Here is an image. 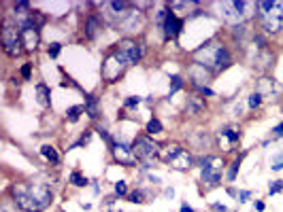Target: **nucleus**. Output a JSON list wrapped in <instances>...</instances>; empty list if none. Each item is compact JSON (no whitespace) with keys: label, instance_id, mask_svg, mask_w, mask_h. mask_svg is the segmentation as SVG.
Segmentation results:
<instances>
[{"label":"nucleus","instance_id":"obj_1","mask_svg":"<svg viewBox=\"0 0 283 212\" xmlns=\"http://www.w3.org/2000/svg\"><path fill=\"white\" fill-rule=\"evenodd\" d=\"M9 197L22 212H45L54 202V191L43 181H15L9 187Z\"/></svg>","mask_w":283,"mask_h":212},{"label":"nucleus","instance_id":"obj_2","mask_svg":"<svg viewBox=\"0 0 283 212\" xmlns=\"http://www.w3.org/2000/svg\"><path fill=\"white\" fill-rule=\"evenodd\" d=\"M0 41H2V53L11 60H17L19 55H24V45H22V32L19 25L15 24L9 13L2 15V24H0Z\"/></svg>","mask_w":283,"mask_h":212},{"label":"nucleus","instance_id":"obj_3","mask_svg":"<svg viewBox=\"0 0 283 212\" xmlns=\"http://www.w3.org/2000/svg\"><path fill=\"white\" fill-rule=\"evenodd\" d=\"M160 149H162V144H158L156 140L151 136H147V134H139V136H134V140H132V151L143 170H149V168H153V164L160 162Z\"/></svg>","mask_w":283,"mask_h":212},{"label":"nucleus","instance_id":"obj_4","mask_svg":"<svg viewBox=\"0 0 283 212\" xmlns=\"http://www.w3.org/2000/svg\"><path fill=\"white\" fill-rule=\"evenodd\" d=\"M111 51L126 68H130V66H134V64H139L141 60H143L145 43L139 41V38H134V36H124L117 45H113Z\"/></svg>","mask_w":283,"mask_h":212},{"label":"nucleus","instance_id":"obj_5","mask_svg":"<svg viewBox=\"0 0 283 212\" xmlns=\"http://www.w3.org/2000/svg\"><path fill=\"white\" fill-rule=\"evenodd\" d=\"M126 70H128V68L117 60V57H115L113 51L109 49L107 53H105V60H102V66H100L102 81H105L107 85H115V83H119L121 79H124Z\"/></svg>","mask_w":283,"mask_h":212},{"label":"nucleus","instance_id":"obj_6","mask_svg":"<svg viewBox=\"0 0 283 212\" xmlns=\"http://www.w3.org/2000/svg\"><path fill=\"white\" fill-rule=\"evenodd\" d=\"M260 25V32H264L266 36H275L283 32V2H277L275 9L266 15H262L260 19H255Z\"/></svg>","mask_w":283,"mask_h":212},{"label":"nucleus","instance_id":"obj_7","mask_svg":"<svg viewBox=\"0 0 283 212\" xmlns=\"http://www.w3.org/2000/svg\"><path fill=\"white\" fill-rule=\"evenodd\" d=\"M109 151H111L113 162L124 165V168H134V165H139V159H137V155H134V151H132V142L115 140V142L109 146Z\"/></svg>","mask_w":283,"mask_h":212},{"label":"nucleus","instance_id":"obj_8","mask_svg":"<svg viewBox=\"0 0 283 212\" xmlns=\"http://www.w3.org/2000/svg\"><path fill=\"white\" fill-rule=\"evenodd\" d=\"M183 25H185V17H179V13L175 9H170V4H169V13H166V19H164L162 28H160L164 34V43L175 41V38L181 36Z\"/></svg>","mask_w":283,"mask_h":212},{"label":"nucleus","instance_id":"obj_9","mask_svg":"<svg viewBox=\"0 0 283 212\" xmlns=\"http://www.w3.org/2000/svg\"><path fill=\"white\" fill-rule=\"evenodd\" d=\"M209 111V102L207 98H202V95L198 94H190L188 98L183 102V115L185 117H202L204 113Z\"/></svg>","mask_w":283,"mask_h":212},{"label":"nucleus","instance_id":"obj_10","mask_svg":"<svg viewBox=\"0 0 283 212\" xmlns=\"http://www.w3.org/2000/svg\"><path fill=\"white\" fill-rule=\"evenodd\" d=\"M102 28H105V17H102L100 13H87L85 19H83L81 32H83V36H85V41H94L102 32Z\"/></svg>","mask_w":283,"mask_h":212},{"label":"nucleus","instance_id":"obj_11","mask_svg":"<svg viewBox=\"0 0 283 212\" xmlns=\"http://www.w3.org/2000/svg\"><path fill=\"white\" fill-rule=\"evenodd\" d=\"M183 151H185V146L181 142H166V144H162V149H160V162L170 165Z\"/></svg>","mask_w":283,"mask_h":212},{"label":"nucleus","instance_id":"obj_12","mask_svg":"<svg viewBox=\"0 0 283 212\" xmlns=\"http://www.w3.org/2000/svg\"><path fill=\"white\" fill-rule=\"evenodd\" d=\"M226 140V151H234V146L241 142V130L236 127H224L217 132V140Z\"/></svg>","mask_w":283,"mask_h":212},{"label":"nucleus","instance_id":"obj_13","mask_svg":"<svg viewBox=\"0 0 283 212\" xmlns=\"http://www.w3.org/2000/svg\"><path fill=\"white\" fill-rule=\"evenodd\" d=\"M222 176H224V170H200V183L204 185V189L220 187Z\"/></svg>","mask_w":283,"mask_h":212},{"label":"nucleus","instance_id":"obj_14","mask_svg":"<svg viewBox=\"0 0 283 212\" xmlns=\"http://www.w3.org/2000/svg\"><path fill=\"white\" fill-rule=\"evenodd\" d=\"M196 164L200 170H226V159L220 155H204Z\"/></svg>","mask_w":283,"mask_h":212},{"label":"nucleus","instance_id":"obj_15","mask_svg":"<svg viewBox=\"0 0 283 212\" xmlns=\"http://www.w3.org/2000/svg\"><path fill=\"white\" fill-rule=\"evenodd\" d=\"M34 92H36V102L41 108H51V89L47 83L38 81L34 85Z\"/></svg>","mask_w":283,"mask_h":212},{"label":"nucleus","instance_id":"obj_16","mask_svg":"<svg viewBox=\"0 0 283 212\" xmlns=\"http://www.w3.org/2000/svg\"><path fill=\"white\" fill-rule=\"evenodd\" d=\"M170 168L177 170V172H188V170H192V168H194V155H192V153L185 149L181 155H179L175 162L170 164Z\"/></svg>","mask_w":283,"mask_h":212},{"label":"nucleus","instance_id":"obj_17","mask_svg":"<svg viewBox=\"0 0 283 212\" xmlns=\"http://www.w3.org/2000/svg\"><path fill=\"white\" fill-rule=\"evenodd\" d=\"M85 115L92 121H98L100 119V100L96 98V94H85Z\"/></svg>","mask_w":283,"mask_h":212},{"label":"nucleus","instance_id":"obj_18","mask_svg":"<svg viewBox=\"0 0 283 212\" xmlns=\"http://www.w3.org/2000/svg\"><path fill=\"white\" fill-rule=\"evenodd\" d=\"M41 157L47 164H51V165H60V162H62L60 153H57V149H56L54 144H43L41 146Z\"/></svg>","mask_w":283,"mask_h":212},{"label":"nucleus","instance_id":"obj_19","mask_svg":"<svg viewBox=\"0 0 283 212\" xmlns=\"http://www.w3.org/2000/svg\"><path fill=\"white\" fill-rule=\"evenodd\" d=\"M255 62H258V66H260L262 72H268V68H271V64L275 62V53H273V49L258 51V55H255Z\"/></svg>","mask_w":283,"mask_h":212},{"label":"nucleus","instance_id":"obj_20","mask_svg":"<svg viewBox=\"0 0 283 212\" xmlns=\"http://www.w3.org/2000/svg\"><path fill=\"white\" fill-rule=\"evenodd\" d=\"M147 136H158V134H162L164 132V125H162V121H160L156 115H153V117H149L147 119V123H145V130H143Z\"/></svg>","mask_w":283,"mask_h":212},{"label":"nucleus","instance_id":"obj_21","mask_svg":"<svg viewBox=\"0 0 283 212\" xmlns=\"http://www.w3.org/2000/svg\"><path fill=\"white\" fill-rule=\"evenodd\" d=\"M68 183L73 185L75 189H83V187H87L89 181H87V176L85 174H81V170H73L68 174Z\"/></svg>","mask_w":283,"mask_h":212},{"label":"nucleus","instance_id":"obj_22","mask_svg":"<svg viewBox=\"0 0 283 212\" xmlns=\"http://www.w3.org/2000/svg\"><path fill=\"white\" fill-rule=\"evenodd\" d=\"M81 115H85V104H75L66 108V121L68 123H77L81 119Z\"/></svg>","mask_w":283,"mask_h":212},{"label":"nucleus","instance_id":"obj_23","mask_svg":"<svg viewBox=\"0 0 283 212\" xmlns=\"http://www.w3.org/2000/svg\"><path fill=\"white\" fill-rule=\"evenodd\" d=\"M185 85H188V81H185L181 74H172L170 76V87H169V98H172L177 92H181Z\"/></svg>","mask_w":283,"mask_h":212},{"label":"nucleus","instance_id":"obj_24","mask_svg":"<svg viewBox=\"0 0 283 212\" xmlns=\"http://www.w3.org/2000/svg\"><path fill=\"white\" fill-rule=\"evenodd\" d=\"M188 85L194 89V94H198V95H202V98H207V100H211V98H215V92L211 89L209 85H202V83H188Z\"/></svg>","mask_w":283,"mask_h":212},{"label":"nucleus","instance_id":"obj_25","mask_svg":"<svg viewBox=\"0 0 283 212\" xmlns=\"http://www.w3.org/2000/svg\"><path fill=\"white\" fill-rule=\"evenodd\" d=\"M243 157H245V153H243V155H239L232 164H230V168H228V172H226V181H228V183H234V181H236V174H239V170H241Z\"/></svg>","mask_w":283,"mask_h":212},{"label":"nucleus","instance_id":"obj_26","mask_svg":"<svg viewBox=\"0 0 283 212\" xmlns=\"http://www.w3.org/2000/svg\"><path fill=\"white\" fill-rule=\"evenodd\" d=\"M262 104H264V95H262L260 92H252L247 95V108L249 111H258Z\"/></svg>","mask_w":283,"mask_h":212},{"label":"nucleus","instance_id":"obj_27","mask_svg":"<svg viewBox=\"0 0 283 212\" xmlns=\"http://www.w3.org/2000/svg\"><path fill=\"white\" fill-rule=\"evenodd\" d=\"M126 200L130 204H145L147 202V195L143 189H137V191H130V193L126 195Z\"/></svg>","mask_w":283,"mask_h":212},{"label":"nucleus","instance_id":"obj_28","mask_svg":"<svg viewBox=\"0 0 283 212\" xmlns=\"http://www.w3.org/2000/svg\"><path fill=\"white\" fill-rule=\"evenodd\" d=\"M89 138H92V130H85V132L81 134V138L77 140V142L68 144V149H66V151H75V149H79V146H85V144H89Z\"/></svg>","mask_w":283,"mask_h":212},{"label":"nucleus","instance_id":"obj_29","mask_svg":"<svg viewBox=\"0 0 283 212\" xmlns=\"http://www.w3.org/2000/svg\"><path fill=\"white\" fill-rule=\"evenodd\" d=\"M0 212H22V210H19V208H17V204L13 202L9 195H6L4 200H2V204H0Z\"/></svg>","mask_w":283,"mask_h":212},{"label":"nucleus","instance_id":"obj_30","mask_svg":"<svg viewBox=\"0 0 283 212\" xmlns=\"http://www.w3.org/2000/svg\"><path fill=\"white\" fill-rule=\"evenodd\" d=\"M62 53V43H49L47 45V55L51 60H57V55Z\"/></svg>","mask_w":283,"mask_h":212},{"label":"nucleus","instance_id":"obj_31","mask_svg":"<svg viewBox=\"0 0 283 212\" xmlns=\"http://www.w3.org/2000/svg\"><path fill=\"white\" fill-rule=\"evenodd\" d=\"M32 68H34V64L32 62H26L22 68H19V76H22V81H30L32 79Z\"/></svg>","mask_w":283,"mask_h":212},{"label":"nucleus","instance_id":"obj_32","mask_svg":"<svg viewBox=\"0 0 283 212\" xmlns=\"http://www.w3.org/2000/svg\"><path fill=\"white\" fill-rule=\"evenodd\" d=\"M141 102H143V98H139V95H128L126 102H124V108H121V111H130V108H137Z\"/></svg>","mask_w":283,"mask_h":212},{"label":"nucleus","instance_id":"obj_33","mask_svg":"<svg viewBox=\"0 0 283 212\" xmlns=\"http://www.w3.org/2000/svg\"><path fill=\"white\" fill-rule=\"evenodd\" d=\"M96 132H98V136H100V138L107 142V146H111V144L115 142V138H113L111 134H109V130H105V127H102V125H96Z\"/></svg>","mask_w":283,"mask_h":212},{"label":"nucleus","instance_id":"obj_34","mask_svg":"<svg viewBox=\"0 0 283 212\" xmlns=\"http://www.w3.org/2000/svg\"><path fill=\"white\" fill-rule=\"evenodd\" d=\"M130 191H128V183L126 181H117L115 183V195L117 197H126Z\"/></svg>","mask_w":283,"mask_h":212},{"label":"nucleus","instance_id":"obj_35","mask_svg":"<svg viewBox=\"0 0 283 212\" xmlns=\"http://www.w3.org/2000/svg\"><path fill=\"white\" fill-rule=\"evenodd\" d=\"M283 191V181H273L268 185V195H277Z\"/></svg>","mask_w":283,"mask_h":212},{"label":"nucleus","instance_id":"obj_36","mask_svg":"<svg viewBox=\"0 0 283 212\" xmlns=\"http://www.w3.org/2000/svg\"><path fill=\"white\" fill-rule=\"evenodd\" d=\"M271 170H273V172H279V170H283V153H277V155H275Z\"/></svg>","mask_w":283,"mask_h":212},{"label":"nucleus","instance_id":"obj_37","mask_svg":"<svg viewBox=\"0 0 283 212\" xmlns=\"http://www.w3.org/2000/svg\"><path fill=\"white\" fill-rule=\"evenodd\" d=\"M281 138H283V123L275 125L271 130V140H281Z\"/></svg>","mask_w":283,"mask_h":212},{"label":"nucleus","instance_id":"obj_38","mask_svg":"<svg viewBox=\"0 0 283 212\" xmlns=\"http://www.w3.org/2000/svg\"><path fill=\"white\" fill-rule=\"evenodd\" d=\"M249 197H252V191H247V189H243V191H239V195H236V200H239L241 204H245Z\"/></svg>","mask_w":283,"mask_h":212},{"label":"nucleus","instance_id":"obj_39","mask_svg":"<svg viewBox=\"0 0 283 212\" xmlns=\"http://www.w3.org/2000/svg\"><path fill=\"white\" fill-rule=\"evenodd\" d=\"M211 210H213V212H228L224 204H211Z\"/></svg>","mask_w":283,"mask_h":212},{"label":"nucleus","instance_id":"obj_40","mask_svg":"<svg viewBox=\"0 0 283 212\" xmlns=\"http://www.w3.org/2000/svg\"><path fill=\"white\" fill-rule=\"evenodd\" d=\"M179 212H196V210L192 208L188 202H183V204H181V208H179Z\"/></svg>","mask_w":283,"mask_h":212},{"label":"nucleus","instance_id":"obj_41","mask_svg":"<svg viewBox=\"0 0 283 212\" xmlns=\"http://www.w3.org/2000/svg\"><path fill=\"white\" fill-rule=\"evenodd\" d=\"M254 208L258 210V212H264V208H266V204L264 202H254Z\"/></svg>","mask_w":283,"mask_h":212},{"label":"nucleus","instance_id":"obj_42","mask_svg":"<svg viewBox=\"0 0 283 212\" xmlns=\"http://www.w3.org/2000/svg\"><path fill=\"white\" fill-rule=\"evenodd\" d=\"M228 212H234V210H228Z\"/></svg>","mask_w":283,"mask_h":212}]
</instances>
